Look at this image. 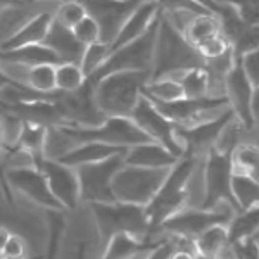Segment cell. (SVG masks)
<instances>
[{
	"label": "cell",
	"instance_id": "cell-4",
	"mask_svg": "<svg viewBox=\"0 0 259 259\" xmlns=\"http://www.w3.org/2000/svg\"><path fill=\"white\" fill-rule=\"evenodd\" d=\"M197 157L183 156L175 162L166 175L164 182L161 183L159 190L152 200L145 206V212L152 228V235L157 230V227L169 216L187 206V199H189V183L195 173V166H197Z\"/></svg>",
	"mask_w": 259,
	"mask_h": 259
},
{
	"label": "cell",
	"instance_id": "cell-38",
	"mask_svg": "<svg viewBox=\"0 0 259 259\" xmlns=\"http://www.w3.org/2000/svg\"><path fill=\"white\" fill-rule=\"evenodd\" d=\"M233 7L242 19L249 24H259V0H216Z\"/></svg>",
	"mask_w": 259,
	"mask_h": 259
},
{
	"label": "cell",
	"instance_id": "cell-24",
	"mask_svg": "<svg viewBox=\"0 0 259 259\" xmlns=\"http://www.w3.org/2000/svg\"><path fill=\"white\" fill-rule=\"evenodd\" d=\"M0 62H12V64H21V66H38V64H59L62 61L45 44H33L12 50H0Z\"/></svg>",
	"mask_w": 259,
	"mask_h": 259
},
{
	"label": "cell",
	"instance_id": "cell-43",
	"mask_svg": "<svg viewBox=\"0 0 259 259\" xmlns=\"http://www.w3.org/2000/svg\"><path fill=\"white\" fill-rule=\"evenodd\" d=\"M33 2H35V0H0V16H2L4 12L19 9V7H26Z\"/></svg>",
	"mask_w": 259,
	"mask_h": 259
},
{
	"label": "cell",
	"instance_id": "cell-11",
	"mask_svg": "<svg viewBox=\"0 0 259 259\" xmlns=\"http://www.w3.org/2000/svg\"><path fill=\"white\" fill-rule=\"evenodd\" d=\"M232 121H235V116H233V111L227 107L209 119L187 124V126L177 124V137L182 142L185 156L197 157V159L200 156H206L211 149L218 145L221 135Z\"/></svg>",
	"mask_w": 259,
	"mask_h": 259
},
{
	"label": "cell",
	"instance_id": "cell-5",
	"mask_svg": "<svg viewBox=\"0 0 259 259\" xmlns=\"http://www.w3.org/2000/svg\"><path fill=\"white\" fill-rule=\"evenodd\" d=\"M56 126L71 144L102 142L114 147L128 149L144 142H150L149 137L128 116H106L102 123L95 126H74V124H56Z\"/></svg>",
	"mask_w": 259,
	"mask_h": 259
},
{
	"label": "cell",
	"instance_id": "cell-15",
	"mask_svg": "<svg viewBox=\"0 0 259 259\" xmlns=\"http://www.w3.org/2000/svg\"><path fill=\"white\" fill-rule=\"evenodd\" d=\"M35 166L45 175L54 197L62 204V207H64L66 211L76 209L78 204L81 202L80 182H78L76 168L62 164L61 161L52 159V157H47V156L36 157Z\"/></svg>",
	"mask_w": 259,
	"mask_h": 259
},
{
	"label": "cell",
	"instance_id": "cell-37",
	"mask_svg": "<svg viewBox=\"0 0 259 259\" xmlns=\"http://www.w3.org/2000/svg\"><path fill=\"white\" fill-rule=\"evenodd\" d=\"M71 31L76 36V40L83 45H90V44H95V41H100L99 24L90 14H87L80 23L74 24V26L71 28Z\"/></svg>",
	"mask_w": 259,
	"mask_h": 259
},
{
	"label": "cell",
	"instance_id": "cell-8",
	"mask_svg": "<svg viewBox=\"0 0 259 259\" xmlns=\"http://www.w3.org/2000/svg\"><path fill=\"white\" fill-rule=\"evenodd\" d=\"M159 14H161V11H159ZM159 14H157V18L154 19L150 28L140 36V38L130 41V44L123 45L121 49L111 52L106 62H104L92 76H89V80L92 83H95L102 76H106V74L118 73V71H150L152 69Z\"/></svg>",
	"mask_w": 259,
	"mask_h": 259
},
{
	"label": "cell",
	"instance_id": "cell-30",
	"mask_svg": "<svg viewBox=\"0 0 259 259\" xmlns=\"http://www.w3.org/2000/svg\"><path fill=\"white\" fill-rule=\"evenodd\" d=\"M232 190L233 197L237 200V206H239V212L259 206V183L247 175L233 169Z\"/></svg>",
	"mask_w": 259,
	"mask_h": 259
},
{
	"label": "cell",
	"instance_id": "cell-21",
	"mask_svg": "<svg viewBox=\"0 0 259 259\" xmlns=\"http://www.w3.org/2000/svg\"><path fill=\"white\" fill-rule=\"evenodd\" d=\"M178 159L180 157L152 140L128 147L124 152V164L142 166V168H171Z\"/></svg>",
	"mask_w": 259,
	"mask_h": 259
},
{
	"label": "cell",
	"instance_id": "cell-3",
	"mask_svg": "<svg viewBox=\"0 0 259 259\" xmlns=\"http://www.w3.org/2000/svg\"><path fill=\"white\" fill-rule=\"evenodd\" d=\"M94 214L95 227L99 235V249L104 250L112 237L119 233L139 237V239H149L152 237L145 206L126 202H94L89 204Z\"/></svg>",
	"mask_w": 259,
	"mask_h": 259
},
{
	"label": "cell",
	"instance_id": "cell-13",
	"mask_svg": "<svg viewBox=\"0 0 259 259\" xmlns=\"http://www.w3.org/2000/svg\"><path fill=\"white\" fill-rule=\"evenodd\" d=\"M6 183L23 197L30 199L36 206L52 212L66 211L62 204L54 197L45 175L35 164L12 166L6 171Z\"/></svg>",
	"mask_w": 259,
	"mask_h": 259
},
{
	"label": "cell",
	"instance_id": "cell-1",
	"mask_svg": "<svg viewBox=\"0 0 259 259\" xmlns=\"http://www.w3.org/2000/svg\"><path fill=\"white\" fill-rule=\"evenodd\" d=\"M200 66H204V57L200 52L187 41L182 30L161 12L150 78L169 76Z\"/></svg>",
	"mask_w": 259,
	"mask_h": 259
},
{
	"label": "cell",
	"instance_id": "cell-52",
	"mask_svg": "<svg viewBox=\"0 0 259 259\" xmlns=\"http://www.w3.org/2000/svg\"><path fill=\"white\" fill-rule=\"evenodd\" d=\"M256 242H257V247H259V239H256Z\"/></svg>",
	"mask_w": 259,
	"mask_h": 259
},
{
	"label": "cell",
	"instance_id": "cell-7",
	"mask_svg": "<svg viewBox=\"0 0 259 259\" xmlns=\"http://www.w3.org/2000/svg\"><path fill=\"white\" fill-rule=\"evenodd\" d=\"M232 150L211 149L206 154V162H204V197L199 207L214 209L221 204H228L235 212H239V206L232 190Z\"/></svg>",
	"mask_w": 259,
	"mask_h": 259
},
{
	"label": "cell",
	"instance_id": "cell-49",
	"mask_svg": "<svg viewBox=\"0 0 259 259\" xmlns=\"http://www.w3.org/2000/svg\"><path fill=\"white\" fill-rule=\"evenodd\" d=\"M35 2H61V0H35Z\"/></svg>",
	"mask_w": 259,
	"mask_h": 259
},
{
	"label": "cell",
	"instance_id": "cell-22",
	"mask_svg": "<svg viewBox=\"0 0 259 259\" xmlns=\"http://www.w3.org/2000/svg\"><path fill=\"white\" fill-rule=\"evenodd\" d=\"M121 152H126V149L107 145L102 142H81V144H74L73 147L66 150L62 156L57 157V161L71 166V168H78V166L92 164V162H100Z\"/></svg>",
	"mask_w": 259,
	"mask_h": 259
},
{
	"label": "cell",
	"instance_id": "cell-9",
	"mask_svg": "<svg viewBox=\"0 0 259 259\" xmlns=\"http://www.w3.org/2000/svg\"><path fill=\"white\" fill-rule=\"evenodd\" d=\"M237 212L228 204H221L214 209H204V207H183L168 220H164L157 227L154 233L161 232L162 235L169 237H180V239L192 240L197 239L202 232L212 225H227L232 221V218Z\"/></svg>",
	"mask_w": 259,
	"mask_h": 259
},
{
	"label": "cell",
	"instance_id": "cell-27",
	"mask_svg": "<svg viewBox=\"0 0 259 259\" xmlns=\"http://www.w3.org/2000/svg\"><path fill=\"white\" fill-rule=\"evenodd\" d=\"M228 244L254 239L259 233V206L237 212L228 223Z\"/></svg>",
	"mask_w": 259,
	"mask_h": 259
},
{
	"label": "cell",
	"instance_id": "cell-46",
	"mask_svg": "<svg viewBox=\"0 0 259 259\" xmlns=\"http://www.w3.org/2000/svg\"><path fill=\"white\" fill-rule=\"evenodd\" d=\"M11 237V232L6 227H0V259L4 257V249H6V244Z\"/></svg>",
	"mask_w": 259,
	"mask_h": 259
},
{
	"label": "cell",
	"instance_id": "cell-44",
	"mask_svg": "<svg viewBox=\"0 0 259 259\" xmlns=\"http://www.w3.org/2000/svg\"><path fill=\"white\" fill-rule=\"evenodd\" d=\"M250 112H252L254 126H259V87H254L252 102H250Z\"/></svg>",
	"mask_w": 259,
	"mask_h": 259
},
{
	"label": "cell",
	"instance_id": "cell-16",
	"mask_svg": "<svg viewBox=\"0 0 259 259\" xmlns=\"http://www.w3.org/2000/svg\"><path fill=\"white\" fill-rule=\"evenodd\" d=\"M81 2L87 12L97 21L100 41L111 44L123 23L140 6L142 0H81Z\"/></svg>",
	"mask_w": 259,
	"mask_h": 259
},
{
	"label": "cell",
	"instance_id": "cell-25",
	"mask_svg": "<svg viewBox=\"0 0 259 259\" xmlns=\"http://www.w3.org/2000/svg\"><path fill=\"white\" fill-rule=\"evenodd\" d=\"M182 33L187 38L190 45H194L195 49H199L204 41L211 40L212 36L220 35L221 26H220V19L216 14H194L190 16L185 23L182 24Z\"/></svg>",
	"mask_w": 259,
	"mask_h": 259
},
{
	"label": "cell",
	"instance_id": "cell-31",
	"mask_svg": "<svg viewBox=\"0 0 259 259\" xmlns=\"http://www.w3.org/2000/svg\"><path fill=\"white\" fill-rule=\"evenodd\" d=\"M144 95L152 102H169L183 97V92L177 78L169 74V76L150 78L144 87Z\"/></svg>",
	"mask_w": 259,
	"mask_h": 259
},
{
	"label": "cell",
	"instance_id": "cell-32",
	"mask_svg": "<svg viewBox=\"0 0 259 259\" xmlns=\"http://www.w3.org/2000/svg\"><path fill=\"white\" fill-rule=\"evenodd\" d=\"M87 81V74L78 62H59L56 66V90L68 94L81 89Z\"/></svg>",
	"mask_w": 259,
	"mask_h": 259
},
{
	"label": "cell",
	"instance_id": "cell-6",
	"mask_svg": "<svg viewBox=\"0 0 259 259\" xmlns=\"http://www.w3.org/2000/svg\"><path fill=\"white\" fill-rule=\"evenodd\" d=\"M169 168H142L124 164L112 178V195L118 202L147 206L164 182Z\"/></svg>",
	"mask_w": 259,
	"mask_h": 259
},
{
	"label": "cell",
	"instance_id": "cell-42",
	"mask_svg": "<svg viewBox=\"0 0 259 259\" xmlns=\"http://www.w3.org/2000/svg\"><path fill=\"white\" fill-rule=\"evenodd\" d=\"M177 245H178L177 237L164 235V240H162L145 259H169L171 254H173V250L177 249Z\"/></svg>",
	"mask_w": 259,
	"mask_h": 259
},
{
	"label": "cell",
	"instance_id": "cell-33",
	"mask_svg": "<svg viewBox=\"0 0 259 259\" xmlns=\"http://www.w3.org/2000/svg\"><path fill=\"white\" fill-rule=\"evenodd\" d=\"M232 159L233 169L247 175L259 183V147L247 144L237 145L232 152Z\"/></svg>",
	"mask_w": 259,
	"mask_h": 259
},
{
	"label": "cell",
	"instance_id": "cell-47",
	"mask_svg": "<svg viewBox=\"0 0 259 259\" xmlns=\"http://www.w3.org/2000/svg\"><path fill=\"white\" fill-rule=\"evenodd\" d=\"M12 83H14V81H12L11 78L7 76V74L4 73L2 69H0V92H2V90H6L7 87H9V85H12Z\"/></svg>",
	"mask_w": 259,
	"mask_h": 259
},
{
	"label": "cell",
	"instance_id": "cell-19",
	"mask_svg": "<svg viewBox=\"0 0 259 259\" xmlns=\"http://www.w3.org/2000/svg\"><path fill=\"white\" fill-rule=\"evenodd\" d=\"M157 14H159V7H157V4L154 0H142L140 6L124 21L123 26L119 28L118 35L109 44V54L121 49L123 45L130 44V41L140 38L150 28V24L154 23Z\"/></svg>",
	"mask_w": 259,
	"mask_h": 259
},
{
	"label": "cell",
	"instance_id": "cell-2",
	"mask_svg": "<svg viewBox=\"0 0 259 259\" xmlns=\"http://www.w3.org/2000/svg\"><path fill=\"white\" fill-rule=\"evenodd\" d=\"M150 80V71H118L94 83L95 102L104 116L132 118Z\"/></svg>",
	"mask_w": 259,
	"mask_h": 259
},
{
	"label": "cell",
	"instance_id": "cell-45",
	"mask_svg": "<svg viewBox=\"0 0 259 259\" xmlns=\"http://www.w3.org/2000/svg\"><path fill=\"white\" fill-rule=\"evenodd\" d=\"M192 2H195L197 6L204 7L206 11H209L211 14H216V16H218L221 11V4L216 2V0H192Z\"/></svg>",
	"mask_w": 259,
	"mask_h": 259
},
{
	"label": "cell",
	"instance_id": "cell-29",
	"mask_svg": "<svg viewBox=\"0 0 259 259\" xmlns=\"http://www.w3.org/2000/svg\"><path fill=\"white\" fill-rule=\"evenodd\" d=\"M182 87L183 97H206L212 95L211 92V76L204 66L200 68H192L182 73L173 74Z\"/></svg>",
	"mask_w": 259,
	"mask_h": 259
},
{
	"label": "cell",
	"instance_id": "cell-17",
	"mask_svg": "<svg viewBox=\"0 0 259 259\" xmlns=\"http://www.w3.org/2000/svg\"><path fill=\"white\" fill-rule=\"evenodd\" d=\"M254 87L242 68L240 61L235 59L233 66L230 68L227 78H225L223 94L228 100V107L233 111L237 123L244 130L254 128L252 112H250V102H252Z\"/></svg>",
	"mask_w": 259,
	"mask_h": 259
},
{
	"label": "cell",
	"instance_id": "cell-34",
	"mask_svg": "<svg viewBox=\"0 0 259 259\" xmlns=\"http://www.w3.org/2000/svg\"><path fill=\"white\" fill-rule=\"evenodd\" d=\"M89 14L81 0H61L54 9V19L66 28H73Z\"/></svg>",
	"mask_w": 259,
	"mask_h": 259
},
{
	"label": "cell",
	"instance_id": "cell-23",
	"mask_svg": "<svg viewBox=\"0 0 259 259\" xmlns=\"http://www.w3.org/2000/svg\"><path fill=\"white\" fill-rule=\"evenodd\" d=\"M44 44L52 49L62 62H78L80 64L83 50H85V45L76 40L71 28L62 26L56 19L50 24V30Z\"/></svg>",
	"mask_w": 259,
	"mask_h": 259
},
{
	"label": "cell",
	"instance_id": "cell-35",
	"mask_svg": "<svg viewBox=\"0 0 259 259\" xmlns=\"http://www.w3.org/2000/svg\"><path fill=\"white\" fill-rule=\"evenodd\" d=\"M107 57H109V44L95 41V44L85 45V50H83V56L80 59V66L85 71L87 78L92 76L106 62Z\"/></svg>",
	"mask_w": 259,
	"mask_h": 259
},
{
	"label": "cell",
	"instance_id": "cell-36",
	"mask_svg": "<svg viewBox=\"0 0 259 259\" xmlns=\"http://www.w3.org/2000/svg\"><path fill=\"white\" fill-rule=\"evenodd\" d=\"M230 45H232V52L235 59H240L250 50L259 49V24L245 23V26L239 31L235 38L230 41Z\"/></svg>",
	"mask_w": 259,
	"mask_h": 259
},
{
	"label": "cell",
	"instance_id": "cell-10",
	"mask_svg": "<svg viewBox=\"0 0 259 259\" xmlns=\"http://www.w3.org/2000/svg\"><path fill=\"white\" fill-rule=\"evenodd\" d=\"M124 166V152L112 157L92 162V164L78 166V182H80V199L81 202H114L112 195V178Z\"/></svg>",
	"mask_w": 259,
	"mask_h": 259
},
{
	"label": "cell",
	"instance_id": "cell-50",
	"mask_svg": "<svg viewBox=\"0 0 259 259\" xmlns=\"http://www.w3.org/2000/svg\"><path fill=\"white\" fill-rule=\"evenodd\" d=\"M2 259H6V257H2ZM23 259H41V256H36V257H23Z\"/></svg>",
	"mask_w": 259,
	"mask_h": 259
},
{
	"label": "cell",
	"instance_id": "cell-28",
	"mask_svg": "<svg viewBox=\"0 0 259 259\" xmlns=\"http://www.w3.org/2000/svg\"><path fill=\"white\" fill-rule=\"evenodd\" d=\"M195 252L207 259H218L220 252L228 245V228L227 225H212L194 239Z\"/></svg>",
	"mask_w": 259,
	"mask_h": 259
},
{
	"label": "cell",
	"instance_id": "cell-41",
	"mask_svg": "<svg viewBox=\"0 0 259 259\" xmlns=\"http://www.w3.org/2000/svg\"><path fill=\"white\" fill-rule=\"evenodd\" d=\"M4 257L6 259H23L26 257V242H24L23 237L19 235H12L9 237L6 244V249H4Z\"/></svg>",
	"mask_w": 259,
	"mask_h": 259
},
{
	"label": "cell",
	"instance_id": "cell-40",
	"mask_svg": "<svg viewBox=\"0 0 259 259\" xmlns=\"http://www.w3.org/2000/svg\"><path fill=\"white\" fill-rule=\"evenodd\" d=\"M235 259H259V247L256 239L239 240L235 244H230Z\"/></svg>",
	"mask_w": 259,
	"mask_h": 259
},
{
	"label": "cell",
	"instance_id": "cell-20",
	"mask_svg": "<svg viewBox=\"0 0 259 259\" xmlns=\"http://www.w3.org/2000/svg\"><path fill=\"white\" fill-rule=\"evenodd\" d=\"M162 240L164 237L152 240V237L139 239V237L128 235V233H119V235L112 237L109 244L104 247L100 259H145Z\"/></svg>",
	"mask_w": 259,
	"mask_h": 259
},
{
	"label": "cell",
	"instance_id": "cell-18",
	"mask_svg": "<svg viewBox=\"0 0 259 259\" xmlns=\"http://www.w3.org/2000/svg\"><path fill=\"white\" fill-rule=\"evenodd\" d=\"M54 21V11L45 9L31 16L21 26L16 28L9 36L0 40V50H12L33 44H44Z\"/></svg>",
	"mask_w": 259,
	"mask_h": 259
},
{
	"label": "cell",
	"instance_id": "cell-39",
	"mask_svg": "<svg viewBox=\"0 0 259 259\" xmlns=\"http://www.w3.org/2000/svg\"><path fill=\"white\" fill-rule=\"evenodd\" d=\"M240 64L245 74L252 83V87H259V49H254L240 57Z\"/></svg>",
	"mask_w": 259,
	"mask_h": 259
},
{
	"label": "cell",
	"instance_id": "cell-14",
	"mask_svg": "<svg viewBox=\"0 0 259 259\" xmlns=\"http://www.w3.org/2000/svg\"><path fill=\"white\" fill-rule=\"evenodd\" d=\"M152 102V100H150ZM169 121L187 126L199 121L209 119L212 116L220 114L228 107L227 97H216V95H206V97H180L169 102H152Z\"/></svg>",
	"mask_w": 259,
	"mask_h": 259
},
{
	"label": "cell",
	"instance_id": "cell-51",
	"mask_svg": "<svg viewBox=\"0 0 259 259\" xmlns=\"http://www.w3.org/2000/svg\"><path fill=\"white\" fill-rule=\"evenodd\" d=\"M254 239H259V233H257V235H256V237H254Z\"/></svg>",
	"mask_w": 259,
	"mask_h": 259
},
{
	"label": "cell",
	"instance_id": "cell-48",
	"mask_svg": "<svg viewBox=\"0 0 259 259\" xmlns=\"http://www.w3.org/2000/svg\"><path fill=\"white\" fill-rule=\"evenodd\" d=\"M4 145V124H2V119H0V147Z\"/></svg>",
	"mask_w": 259,
	"mask_h": 259
},
{
	"label": "cell",
	"instance_id": "cell-26",
	"mask_svg": "<svg viewBox=\"0 0 259 259\" xmlns=\"http://www.w3.org/2000/svg\"><path fill=\"white\" fill-rule=\"evenodd\" d=\"M49 126L47 124L36 123V121H23L21 123V132L14 147H18L24 152H28L35 159L40 156H45V144H47Z\"/></svg>",
	"mask_w": 259,
	"mask_h": 259
},
{
	"label": "cell",
	"instance_id": "cell-12",
	"mask_svg": "<svg viewBox=\"0 0 259 259\" xmlns=\"http://www.w3.org/2000/svg\"><path fill=\"white\" fill-rule=\"evenodd\" d=\"M132 119L152 142L161 144L162 147H166L177 157L185 156L182 142L177 137V123L166 118L145 95L140 97L139 104H137L135 111L132 114Z\"/></svg>",
	"mask_w": 259,
	"mask_h": 259
}]
</instances>
